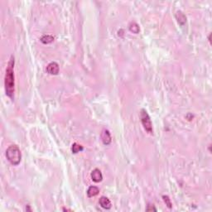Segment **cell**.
Masks as SVG:
<instances>
[{
    "label": "cell",
    "instance_id": "cell-13",
    "mask_svg": "<svg viewBox=\"0 0 212 212\" xmlns=\"http://www.w3.org/2000/svg\"><path fill=\"white\" fill-rule=\"evenodd\" d=\"M162 199L164 200L166 206H167L169 209H171L172 207V202H171V199L169 198V197H167V196H163V197H162Z\"/></svg>",
    "mask_w": 212,
    "mask_h": 212
},
{
    "label": "cell",
    "instance_id": "cell-4",
    "mask_svg": "<svg viewBox=\"0 0 212 212\" xmlns=\"http://www.w3.org/2000/svg\"><path fill=\"white\" fill-rule=\"evenodd\" d=\"M59 65L56 62H51L47 66V71L50 75H57L59 73Z\"/></svg>",
    "mask_w": 212,
    "mask_h": 212
},
{
    "label": "cell",
    "instance_id": "cell-1",
    "mask_svg": "<svg viewBox=\"0 0 212 212\" xmlns=\"http://www.w3.org/2000/svg\"><path fill=\"white\" fill-rule=\"evenodd\" d=\"M14 56H11L8 66L6 69V74H5V80H4V84H5V91L8 96L13 99L14 95Z\"/></svg>",
    "mask_w": 212,
    "mask_h": 212
},
{
    "label": "cell",
    "instance_id": "cell-9",
    "mask_svg": "<svg viewBox=\"0 0 212 212\" xmlns=\"http://www.w3.org/2000/svg\"><path fill=\"white\" fill-rule=\"evenodd\" d=\"M100 192V189L97 187L94 186H91L89 187V189L87 190V196L89 197H94L97 196Z\"/></svg>",
    "mask_w": 212,
    "mask_h": 212
},
{
    "label": "cell",
    "instance_id": "cell-8",
    "mask_svg": "<svg viewBox=\"0 0 212 212\" xmlns=\"http://www.w3.org/2000/svg\"><path fill=\"white\" fill-rule=\"evenodd\" d=\"M176 18L177 20V22L179 24L181 25H184L185 23L187 22V17L185 15L183 12L181 11H177L176 13Z\"/></svg>",
    "mask_w": 212,
    "mask_h": 212
},
{
    "label": "cell",
    "instance_id": "cell-3",
    "mask_svg": "<svg viewBox=\"0 0 212 212\" xmlns=\"http://www.w3.org/2000/svg\"><path fill=\"white\" fill-rule=\"evenodd\" d=\"M140 117L141 122H142V124L144 126V129H145L148 134H153V124H152V121H151V119H150L149 114H147V112L144 109H141Z\"/></svg>",
    "mask_w": 212,
    "mask_h": 212
},
{
    "label": "cell",
    "instance_id": "cell-10",
    "mask_svg": "<svg viewBox=\"0 0 212 212\" xmlns=\"http://www.w3.org/2000/svg\"><path fill=\"white\" fill-rule=\"evenodd\" d=\"M128 28H129V30H130V31H132V32H134V33H135V34H137V33H138L139 32V31H140V28H139V26L137 25L136 22H131L130 24H129V26H128Z\"/></svg>",
    "mask_w": 212,
    "mask_h": 212
},
{
    "label": "cell",
    "instance_id": "cell-6",
    "mask_svg": "<svg viewBox=\"0 0 212 212\" xmlns=\"http://www.w3.org/2000/svg\"><path fill=\"white\" fill-rule=\"evenodd\" d=\"M101 139L103 141V144L104 145H109V144H111L112 137H111V135H110L109 130L104 129L102 134H101Z\"/></svg>",
    "mask_w": 212,
    "mask_h": 212
},
{
    "label": "cell",
    "instance_id": "cell-12",
    "mask_svg": "<svg viewBox=\"0 0 212 212\" xmlns=\"http://www.w3.org/2000/svg\"><path fill=\"white\" fill-rule=\"evenodd\" d=\"M83 149H84V148H83V147L78 144H74L73 145H72V147H71L72 153H75H75H80V152H81V151H83Z\"/></svg>",
    "mask_w": 212,
    "mask_h": 212
},
{
    "label": "cell",
    "instance_id": "cell-7",
    "mask_svg": "<svg viewBox=\"0 0 212 212\" xmlns=\"http://www.w3.org/2000/svg\"><path fill=\"white\" fill-rule=\"evenodd\" d=\"M99 203H100V206L105 210H109L111 208V201L109 200V199L108 197H101L100 198V200H99Z\"/></svg>",
    "mask_w": 212,
    "mask_h": 212
},
{
    "label": "cell",
    "instance_id": "cell-14",
    "mask_svg": "<svg viewBox=\"0 0 212 212\" xmlns=\"http://www.w3.org/2000/svg\"><path fill=\"white\" fill-rule=\"evenodd\" d=\"M147 211H157V209L153 205H148L146 209Z\"/></svg>",
    "mask_w": 212,
    "mask_h": 212
},
{
    "label": "cell",
    "instance_id": "cell-15",
    "mask_svg": "<svg viewBox=\"0 0 212 212\" xmlns=\"http://www.w3.org/2000/svg\"><path fill=\"white\" fill-rule=\"evenodd\" d=\"M63 210H64V211H69V210H71H71L66 209V208H63Z\"/></svg>",
    "mask_w": 212,
    "mask_h": 212
},
{
    "label": "cell",
    "instance_id": "cell-5",
    "mask_svg": "<svg viewBox=\"0 0 212 212\" xmlns=\"http://www.w3.org/2000/svg\"><path fill=\"white\" fill-rule=\"evenodd\" d=\"M91 176L92 181H94V182H100V181L103 180V175L101 173V171H100V169H94L92 172H91Z\"/></svg>",
    "mask_w": 212,
    "mask_h": 212
},
{
    "label": "cell",
    "instance_id": "cell-11",
    "mask_svg": "<svg viewBox=\"0 0 212 212\" xmlns=\"http://www.w3.org/2000/svg\"><path fill=\"white\" fill-rule=\"evenodd\" d=\"M53 41H54V38L51 35H44L43 37H41V41L44 44H49L52 42Z\"/></svg>",
    "mask_w": 212,
    "mask_h": 212
},
{
    "label": "cell",
    "instance_id": "cell-2",
    "mask_svg": "<svg viewBox=\"0 0 212 212\" xmlns=\"http://www.w3.org/2000/svg\"><path fill=\"white\" fill-rule=\"evenodd\" d=\"M6 157L8 162L13 166L18 165L22 160V153L17 145H11L6 150Z\"/></svg>",
    "mask_w": 212,
    "mask_h": 212
}]
</instances>
